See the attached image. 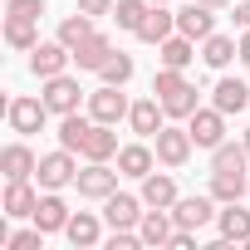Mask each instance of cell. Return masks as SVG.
<instances>
[{"label":"cell","instance_id":"4fadbf2b","mask_svg":"<svg viewBox=\"0 0 250 250\" xmlns=\"http://www.w3.org/2000/svg\"><path fill=\"white\" fill-rule=\"evenodd\" d=\"M152 143H157V162H162V167H182V162L191 157V147H196L187 128H162Z\"/></svg>","mask_w":250,"mask_h":250},{"label":"cell","instance_id":"8fae6325","mask_svg":"<svg viewBox=\"0 0 250 250\" xmlns=\"http://www.w3.org/2000/svg\"><path fill=\"white\" fill-rule=\"evenodd\" d=\"M40 191H44V187H30V182H5V201H0V216H10V221L35 216Z\"/></svg>","mask_w":250,"mask_h":250},{"label":"cell","instance_id":"7c38bea8","mask_svg":"<svg viewBox=\"0 0 250 250\" xmlns=\"http://www.w3.org/2000/svg\"><path fill=\"white\" fill-rule=\"evenodd\" d=\"M177 35H187V40H206V35H216V15H211V5L187 0V5L177 10Z\"/></svg>","mask_w":250,"mask_h":250},{"label":"cell","instance_id":"5bb4252c","mask_svg":"<svg viewBox=\"0 0 250 250\" xmlns=\"http://www.w3.org/2000/svg\"><path fill=\"white\" fill-rule=\"evenodd\" d=\"M69 216H74V211L64 206V196H59V191H44L30 221H35V226H40L44 235H54V230H64V226H69Z\"/></svg>","mask_w":250,"mask_h":250},{"label":"cell","instance_id":"4dcf8cb0","mask_svg":"<svg viewBox=\"0 0 250 250\" xmlns=\"http://www.w3.org/2000/svg\"><path fill=\"white\" fill-rule=\"evenodd\" d=\"M245 162H250L245 143H221V147H211V172H245Z\"/></svg>","mask_w":250,"mask_h":250},{"label":"cell","instance_id":"d4e9b609","mask_svg":"<svg viewBox=\"0 0 250 250\" xmlns=\"http://www.w3.org/2000/svg\"><path fill=\"white\" fill-rule=\"evenodd\" d=\"M143 201H147V206H177V182H172V172H147V177H143Z\"/></svg>","mask_w":250,"mask_h":250},{"label":"cell","instance_id":"83f0119b","mask_svg":"<svg viewBox=\"0 0 250 250\" xmlns=\"http://www.w3.org/2000/svg\"><path fill=\"white\" fill-rule=\"evenodd\" d=\"M5 44L30 54V49L40 44V20H15V15H5Z\"/></svg>","mask_w":250,"mask_h":250},{"label":"cell","instance_id":"277c9868","mask_svg":"<svg viewBox=\"0 0 250 250\" xmlns=\"http://www.w3.org/2000/svg\"><path fill=\"white\" fill-rule=\"evenodd\" d=\"M187 133H191V143L206 147V152L221 147V143H226V113H221L216 103H211V108H196V113L187 118Z\"/></svg>","mask_w":250,"mask_h":250},{"label":"cell","instance_id":"4316f807","mask_svg":"<svg viewBox=\"0 0 250 250\" xmlns=\"http://www.w3.org/2000/svg\"><path fill=\"white\" fill-rule=\"evenodd\" d=\"M157 59H162L167 69H187V64L196 59V40H187V35H172V40H162V44H157Z\"/></svg>","mask_w":250,"mask_h":250},{"label":"cell","instance_id":"cb8c5ba5","mask_svg":"<svg viewBox=\"0 0 250 250\" xmlns=\"http://www.w3.org/2000/svg\"><path fill=\"white\" fill-rule=\"evenodd\" d=\"M201 59H206L211 69H226L230 59H240V40H230V35H206V40H201Z\"/></svg>","mask_w":250,"mask_h":250},{"label":"cell","instance_id":"1f68e13d","mask_svg":"<svg viewBox=\"0 0 250 250\" xmlns=\"http://www.w3.org/2000/svg\"><path fill=\"white\" fill-rule=\"evenodd\" d=\"M88 35H93V15L74 10V15H64V20H59V40H64L69 49H79V44H83Z\"/></svg>","mask_w":250,"mask_h":250},{"label":"cell","instance_id":"484cf974","mask_svg":"<svg viewBox=\"0 0 250 250\" xmlns=\"http://www.w3.org/2000/svg\"><path fill=\"white\" fill-rule=\"evenodd\" d=\"M250 191V172H211V196L226 206V201H240Z\"/></svg>","mask_w":250,"mask_h":250},{"label":"cell","instance_id":"e575fe53","mask_svg":"<svg viewBox=\"0 0 250 250\" xmlns=\"http://www.w3.org/2000/svg\"><path fill=\"white\" fill-rule=\"evenodd\" d=\"M5 250H44V230L30 226V230H10V245Z\"/></svg>","mask_w":250,"mask_h":250},{"label":"cell","instance_id":"60d3db41","mask_svg":"<svg viewBox=\"0 0 250 250\" xmlns=\"http://www.w3.org/2000/svg\"><path fill=\"white\" fill-rule=\"evenodd\" d=\"M201 5H211V10H221V5H230V0H201Z\"/></svg>","mask_w":250,"mask_h":250},{"label":"cell","instance_id":"f546056e","mask_svg":"<svg viewBox=\"0 0 250 250\" xmlns=\"http://www.w3.org/2000/svg\"><path fill=\"white\" fill-rule=\"evenodd\" d=\"M147 10H152V0H118V5H113V20H118V30L138 35L143 20H147Z\"/></svg>","mask_w":250,"mask_h":250},{"label":"cell","instance_id":"9c48e42d","mask_svg":"<svg viewBox=\"0 0 250 250\" xmlns=\"http://www.w3.org/2000/svg\"><path fill=\"white\" fill-rule=\"evenodd\" d=\"M143 196H128V191H113L108 201H103V221L113 226V230H138V221H143Z\"/></svg>","mask_w":250,"mask_h":250},{"label":"cell","instance_id":"5b68a950","mask_svg":"<svg viewBox=\"0 0 250 250\" xmlns=\"http://www.w3.org/2000/svg\"><path fill=\"white\" fill-rule=\"evenodd\" d=\"M5 118H10V133L30 138V133H40L49 123V103L44 98H10L5 103Z\"/></svg>","mask_w":250,"mask_h":250},{"label":"cell","instance_id":"ba28073f","mask_svg":"<svg viewBox=\"0 0 250 250\" xmlns=\"http://www.w3.org/2000/svg\"><path fill=\"white\" fill-rule=\"evenodd\" d=\"M221 201L206 191V196H177V206H172V221L177 226H187V230H201V226H211L221 211H216Z\"/></svg>","mask_w":250,"mask_h":250},{"label":"cell","instance_id":"603a6c76","mask_svg":"<svg viewBox=\"0 0 250 250\" xmlns=\"http://www.w3.org/2000/svg\"><path fill=\"white\" fill-rule=\"evenodd\" d=\"M79 157H88V162H108V157H118V133L108 128V123H93Z\"/></svg>","mask_w":250,"mask_h":250},{"label":"cell","instance_id":"ffe728a7","mask_svg":"<svg viewBox=\"0 0 250 250\" xmlns=\"http://www.w3.org/2000/svg\"><path fill=\"white\" fill-rule=\"evenodd\" d=\"M108 54H113V40H108V35H98V30H93V35H88V40H83V44H79V49H74V64H79V69H83V74H98V69H103V64H108Z\"/></svg>","mask_w":250,"mask_h":250},{"label":"cell","instance_id":"b9f144b4","mask_svg":"<svg viewBox=\"0 0 250 250\" xmlns=\"http://www.w3.org/2000/svg\"><path fill=\"white\" fill-rule=\"evenodd\" d=\"M152 5H172V0H152Z\"/></svg>","mask_w":250,"mask_h":250},{"label":"cell","instance_id":"7402d4cb","mask_svg":"<svg viewBox=\"0 0 250 250\" xmlns=\"http://www.w3.org/2000/svg\"><path fill=\"white\" fill-rule=\"evenodd\" d=\"M211 103L230 118V113H240V108H250V83L245 79H221L216 88H211Z\"/></svg>","mask_w":250,"mask_h":250},{"label":"cell","instance_id":"7bdbcfd3","mask_svg":"<svg viewBox=\"0 0 250 250\" xmlns=\"http://www.w3.org/2000/svg\"><path fill=\"white\" fill-rule=\"evenodd\" d=\"M245 152H250V133H245Z\"/></svg>","mask_w":250,"mask_h":250},{"label":"cell","instance_id":"9a60e30c","mask_svg":"<svg viewBox=\"0 0 250 250\" xmlns=\"http://www.w3.org/2000/svg\"><path fill=\"white\" fill-rule=\"evenodd\" d=\"M172 230H177V221H172V206H152V211H143V221H138V235H143V245H167V240H172Z\"/></svg>","mask_w":250,"mask_h":250},{"label":"cell","instance_id":"d590c367","mask_svg":"<svg viewBox=\"0 0 250 250\" xmlns=\"http://www.w3.org/2000/svg\"><path fill=\"white\" fill-rule=\"evenodd\" d=\"M5 15H15V20H40V15H44V0H10Z\"/></svg>","mask_w":250,"mask_h":250},{"label":"cell","instance_id":"52a82bcc","mask_svg":"<svg viewBox=\"0 0 250 250\" xmlns=\"http://www.w3.org/2000/svg\"><path fill=\"white\" fill-rule=\"evenodd\" d=\"M44 103H49V113L54 118H64V113H79V103H83V88H79V79H69V74H54V79H44V93H40Z\"/></svg>","mask_w":250,"mask_h":250},{"label":"cell","instance_id":"6da1fadb","mask_svg":"<svg viewBox=\"0 0 250 250\" xmlns=\"http://www.w3.org/2000/svg\"><path fill=\"white\" fill-rule=\"evenodd\" d=\"M128 113H133V103H128V93H123L118 83H103V88L88 93V118H93V123H108V128H118Z\"/></svg>","mask_w":250,"mask_h":250},{"label":"cell","instance_id":"e0dca14e","mask_svg":"<svg viewBox=\"0 0 250 250\" xmlns=\"http://www.w3.org/2000/svg\"><path fill=\"white\" fill-rule=\"evenodd\" d=\"M157 167V147H147V143H128V147H118V172L123 177H147Z\"/></svg>","mask_w":250,"mask_h":250},{"label":"cell","instance_id":"30bf717a","mask_svg":"<svg viewBox=\"0 0 250 250\" xmlns=\"http://www.w3.org/2000/svg\"><path fill=\"white\" fill-rule=\"evenodd\" d=\"M128 128H133L138 138H157V133L167 128V108H162V98H157V93L133 103V113H128Z\"/></svg>","mask_w":250,"mask_h":250},{"label":"cell","instance_id":"d6a6232c","mask_svg":"<svg viewBox=\"0 0 250 250\" xmlns=\"http://www.w3.org/2000/svg\"><path fill=\"white\" fill-rule=\"evenodd\" d=\"M162 108H167V118H191L201 103H196V88L187 83V88H177L172 98H162Z\"/></svg>","mask_w":250,"mask_h":250},{"label":"cell","instance_id":"2e32d148","mask_svg":"<svg viewBox=\"0 0 250 250\" xmlns=\"http://www.w3.org/2000/svg\"><path fill=\"white\" fill-rule=\"evenodd\" d=\"M216 230H221V240H226V245H235V240L245 245V240H250V211H245L240 201H226V206H221V216H216Z\"/></svg>","mask_w":250,"mask_h":250},{"label":"cell","instance_id":"74e56055","mask_svg":"<svg viewBox=\"0 0 250 250\" xmlns=\"http://www.w3.org/2000/svg\"><path fill=\"white\" fill-rule=\"evenodd\" d=\"M113 5H118V0H79L74 10H83V15H93V20H98V15H113Z\"/></svg>","mask_w":250,"mask_h":250},{"label":"cell","instance_id":"8992f818","mask_svg":"<svg viewBox=\"0 0 250 250\" xmlns=\"http://www.w3.org/2000/svg\"><path fill=\"white\" fill-rule=\"evenodd\" d=\"M118 177H123V172H113L108 162H88V167H79L74 187H79V196H88V201H108V196L118 191Z\"/></svg>","mask_w":250,"mask_h":250},{"label":"cell","instance_id":"f35d334b","mask_svg":"<svg viewBox=\"0 0 250 250\" xmlns=\"http://www.w3.org/2000/svg\"><path fill=\"white\" fill-rule=\"evenodd\" d=\"M235 25L250 30V0H240V5H235Z\"/></svg>","mask_w":250,"mask_h":250},{"label":"cell","instance_id":"ac0fdd59","mask_svg":"<svg viewBox=\"0 0 250 250\" xmlns=\"http://www.w3.org/2000/svg\"><path fill=\"white\" fill-rule=\"evenodd\" d=\"M40 167V157L25 147V143H10L5 152H0V172H5V182H30Z\"/></svg>","mask_w":250,"mask_h":250},{"label":"cell","instance_id":"3957f363","mask_svg":"<svg viewBox=\"0 0 250 250\" xmlns=\"http://www.w3.org/2000/svg\"><path fill=\"white\" fill-rule=\"evenodd\" d=\"M74 177H79V162H74L69 147L40 157V167H35V182H40L44 191H64V187H74Z\"/></svg>","mask_w":250,"mask_h":250},{"label":"cell","instance_id":"f1b7e54d","mask_svg":"<svg viewBox=\"0 0 250 250\" xmlns=\"http://www.w3.org/2000/svg\"><path fill=\"white\" fill-rule=\"evenodd\" d=\"M88 128H93V118L64 113V118H59V147H69V152H83V138H88Z\"/></svg>","mask_w":250,"mask_h":250},{"label":"cell","instance_id":"836d02e7","mask_svg":"<svg viewBox=\"0 0 250 250\" xmlns=\"http://www.w3.org/2000/svg\"><path fill=\"white\" fill-rule=\"evenodd\" d=\"M98 79H103V83H118V88H123V83L133 79V59H128V54H108V64L98 69Z\"/></svg>","mask_w":250,"mask_h":250},{"label":"cell","instance_id":"44dd1931","mask_svg":"<svg viewBox=\"0 0 250 250\" xmlns=\"http://www.w3.org/2000/svg\"><path fill=\"white\" fill-rule=\"evenodd\" d=\"M64 235H69V245L88 250V245H98V240H103V221H98L93 211H74V216H69V226H64Z\"/></svg>","mask_w":250,"mask_h":250},{"label":"cell","instance_id":"d6986e66","mask_svg":"<svg viewBox=\"0 0 250 250\" xmlns=\"http://www.w3.org/2000/svg\"><path fill=\"white\" fill-rule=\"evenodd\" d=\"M172 35H177V10L152 5L147 20H143V30H138V40H143V44H162V40H172Z\"/></svg>","mask_w":250,"mask_h":250},{"label":"cell","instance_id":"ab89813d","mask_svg":"<svg viewBox=\"0 0 250 250\" xmlns=\"http://www.w3.org/2000/svg\"><path fill=\"white\" fill-rule=\"evenodd\" d=\"M240 59H245V64H250V30H245V35H240Z\"/></svg>","mask_w":250,"mask_h":250},{"label":"cell","instance_id":"8d00e7d4","mask_svg":"<svg viewBox=\"0 0 250 250\" xmlns=\"http://www.w3.org/2000/svg\"><path fill=\"white\" fill-rule=\"evenodd\" d=\"M138 245H143L138 230H113V235H108V250H138Z\"/></svg>","mask_w":250,"mask_h":250},{"label":"cell","instance_id":"7a4b0ae2","mask_svg":"<svg viewBox=\"0 0 250 250\" xmlns=\"http://www.w3.org/2000/svg\"><path fill=\"white\" fill-rule=\"evenodd\" d=\"M69 64H74V49H69L64 40H40V44L30 49V74H35V79L69 74Z\"/></svg>","mask_w":250,"mask_h":250}]
</instances>
